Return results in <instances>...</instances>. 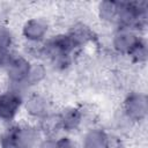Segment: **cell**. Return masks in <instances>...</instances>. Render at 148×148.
<instances>
[{"label": "cell", "mask_w": 148, "mask_h": 148, "mask_svg": "<svg viewBox=\"0 0 148 148\" xmlns=\"http://www.w3.org/2000/svg\"><path fill=\"white\" fill-rule=\"evenodd\" d=\"M7 76L13 83L25 82L31 65L23 57L8 58L7 60Z\"/></svg>", "instance_id": "obj_1"}, {"label": "cell", "mask_w": 148, "mask_h": 148, "mask_svg": "<svg viewBox=\"0 0 148 148\" xmlns=\"http://www.w3.org/2000/svg\"><path fill=\"white\" fill-rule=\"evenodd\" d=\"M21 105V97L18 94L9 91L0 95V120L13 119Z\"/></svg>", "instance_id": "obj_2"}, {"label": "cell", "mask_w": 148, "mask_h": 148, "mask_svg": "<svg viewBox=\"0 0 148 148\" xmlns=\"http://www.w3.org/2000/svg\"><path fill=\"white\" fill-rule=\"evenodd\" d=\"M125 109L128 118L139 120L146 114V101L141 95H131L125 102Z\"/></svg>", "instance_id": "obj_3"}, {"label": "cell", "mask_w": 148, "mask_h": 148, "mask_svg": "<svg viewBox=\"0 0 148 148\" xmlns=\"http://www.w3.org/2000/svg\"><path fill=\"white\" fill-rule=\"evenodd\" d=\"M47 31V24L40 18H32L29 20L23 28V35L34 42L39 40L44 37Z\"/></svg>", "instance_id": "obj_4"}, {"label": "cell", "mask_w": 148, "mask_h": 148, "mask_svg": "<svg viewBox=\"0 0 148 148\" xmlns=\"http://www.w3.org/2000/svg\"><path fill=\"white\" fill-rule=\"evenodd\" d=\"M139 40L140 39L135 35H133L132 32H130L127 30H124L114 36L113 45L119 52L130 54L132 52V50L135 47V45L139 43Z\"/></svg>", "instance_id": "obj_5"}, {"label": "cell", "mask_w": 148, "mask_h": 148, "mask_svg": "<svg viewBox=\"0 0 148 148\" xmlns=\"http://www.w3.org/2000/svg\"><path fill=\"white\" fill-rule=\"evenodd\" d=\"M27 110L29 114L35 117L45 116L47 112V101L40 95H32L27 101Z\"/></svg>", "instance_id": "obj_6"}, {"label": "cell", "mask_w": 148, "mask_h": 148, "mask_svg": "<svg viewBox=\"0 0 148 148\" xmlns=\"http://www.w3.org/2000/svg\"><path fill=\"white\" fill-rule=\"evenodd\" d=\"M109 139L106 134L101 130L91 131L84 139L86 148H105L108 146Z\"/></svg>", "instance_id": "obj_7"}, {"label": "cell", "mask_w": 148, "mask_h": 148, "mask_svg": "<svg viewBox=\"0 0 148 148\" xmlns=\"http://www.w3.org/2000/svg\"><path fill=\"white\" fill-rule=\"evenodd\" d=\"M81 119H82V116H81L79 110L69 109V110L65 111L62 113V116L60 117V125L62 128L71 131V130H74L79 126Z\"/></svg>", "instance_id": "obj_8"}, {"label": "cell", "mask_w": 148, "mask_h": 148, "mask_svg": "<svg viewBox=\"0 0 148 148\" xmlns=\"http://www.w3.org/2000/svg\"><path fill=\"white\" fill-rule=\"evenodd\" d=\"M99 16L104 21H116L118 17V9H119V2H112V1H103L99 3Z\"/></svg>", "instance_id": "obj_9"}, {"label": "cell", "mask_w": 148, "mask_h": 148, "mask_svg": "<svg viewBox=\"0 0 148 148\" xmlns=\"http://www.w3.org/2000/svg\"><path fill=\"white\" fill-rule=\"evenodd\" d=\"M54 148H75L74 143L68 138H61L54 140Z\"/></svg>", "instance_id": "obj_10"}]
</instances>
